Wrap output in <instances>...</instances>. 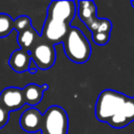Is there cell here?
Masks as SVG:
<instances>
[{
	"mask_svg": "<svg viewBox=\"0 0 134 134\" xmlns=\"http://www.w3.org/2000/svg\"><path fill=\"white\" fill-rule=\"evenodd\" d=\"M64 43L67 58L76 64L86 63L91 55V46L82 30L76 27H69Z\"/></svg>",
	"mask_w": 134,
	"mask_h": 134,
	"instance_id": "obj_1",
	"label": "cell"
},
{
	"mask_svg": "<svg viewBox=\"0 0 134 134\" xmlns=\"http://www.w3.org/2000/svg\"><path fill=\"white\" fill-rule=\"evenodd\" d=\"M127 97L115 90H104L95 104V116L100 121H107L122 108Z\"/></svg>",
	"mask_w": 134,
	"mask_h": 134,
	"instance_id": "obj_2",
	"label": "cell"
},
{
	"mask_svg": "<svg viewBox=\"0 0 134 134\" xmlns=\"http://www.w3.org/2000/svg\"><path fill=\"white\" fill-rule=\"evenodd\" d=\"M68 117L66 111L59 106H51L43 115L41 131L43 134H67Z\"/></svg>",
	"mask_w": 134,
	"mask_h": 134,
	"instance_id": "obj_3",
	"label": "cell"
},
{
	"mask_svg": "<svg viewBox=\"0 0 134 134\" xmlns=\"http://www.w3.org/2000/svg\"><path fill=\"white\" fill-rule=\"evenodd\" d=\"M31 60L39 69H49L55 62V50L53 45L47 42H41L34 46L30 53Z\"/></svg>",
	"mask_w": 134,
	"mask_h": 134,
	"instance_id": "obj_4",
	"label": "cell"
},
{
	"mask_svg": "<svg viewBox=\"0 0 134 134\" xmlns=\"http://www.w3.org/2000/svg\"><path fill=\"white\" fill-rule=\"evenodd\" d=\"M76 13L75 2L69 0H61V1H52L47 10L48 19H52L55 21L64 22L68 24L74 18Z\"/></svg>",
	"mask_w": 134,
	"mask_h": 134,
	"instance_id": "obj_5",
	"label": "cell"
},
{
	"mask_svg": "<svg viewBox=\"0 0 134 134\" xmlns=\"http://www.w3.org/2000/svg\"><path fill=\"white\" fill-rule=\"evenodd\" d=\"M68 29V24L47 18L42 29V38H44L47 41V43L51 45L58 44L65 40Z\"/></svg>",
	"mask_w": 134,
	"mask_h": 134,
	"instance_id": "obj_6",
	"label": "cell"
},
{
	"mask_svg": "<svg viewBox=\"0 0 134 134\" xmlns=\"http://www.w3.org/2000/svg\"><path fill=\"white\" fill-rule=\"evenodd\" d=\"M25 104L23 90L17 87H8L0 93V105L8 112L16 111Z\"/></svg>",
	"mask_w": 134,
	"mask_h": 134,
	"instance_id": "obj_7",
	"label": "cell"
},
{
	"mask_svg": "<svg viewBox=\"0 0 134 134\" xmlns=\"http://www.w3.org/2000/svg\"><path fill=\"white\" fill-rule=\"evenodd\" d=\"M43 122V115L40 113V111L34 107L26 109L19 120L20 127L29 133H35L42 128Z\"/></svg>",
	"mask_w": 134,
	"mask_h": 134,
	"instance_id": "obj_8",
	"label": "cell"
},
{
	"mask_svg": "<svg viewBox=\"0 0 134 134\" xmlns=\"http://www.w3.org/2000/svg\"><path fill=\"white\" fill-rule=\"evenodd\" d=\"M30 62H31L30 53L22 48L13 51L8 60V64L10 68L19 73L27 71L29 69Z\"/></svg>",
	"mask_w": 134,
	"mask_h": 134,
	"instance_id": "obj_9",
	"label": "cell"
},
{
	"mask_svg": "<svg viewBox=\"0 0 134 134\" xmlns=\"http://www.w3.org/2000/svg\"><path fill=\"white\" fill-rule=\"evenodd\" d=\"M47 89V86H40L37 84H28L23 90L24 100L25 104L29 106H36L38 105L43 97L44 90Z\"/></svg>",
	"mask_w": 134,
	"mask_h": 134,
	"instance_id": "obj_10",
	"label": "cell"
},
{
	"mask_svg": "<svg viewBox=\"0 0 134 134\" xmlns=\"http://www.w3.org/2000/svg\"><path fill=\"white\" fill-rule=\"evenodd\" d=\"M79 16L80 19L89 28L90 25L97 19L96 18V6L92 1H80L79 2Z\"/></svg>",
	"mask_w": 134,
	"mask_h": 134,
	"instance_id": "obj_11",
	"label": "cell"
},
{
	"mask_svg": "<svg viewBox=\"0 0 134 134\" xmlns=\"http://www.w3.org/2000/svg\"><path fill=\"white\" fill-rule=\"evenodd\" d=\"M38 34L35 30V28L31 26L21 32H19L18 35V43L21 46L22 49L24 50H29L32 49L34 46L37 43V39H38Z\"/></svg>",
	"mask_w": 134,
	"mask_h": 134,
	"instance_id": "obj_12",
	"label": "cell"
},
{
	"mask_svg": "<svg viewBox=\"0 0 134 134\" xmlns=\"http://www.w3.org/2000/svg\"><path fill=\"white\" fill-rule=\"evenodd\" d=\"M14 29V20L6 14H0V38H4Z\"/></svg>",
	"mask_w": 134,
	"mask_h": 134,
	"instance_id": "obj_13",
	"label": "cell"
},
{
	"mask_svg": "<svg viewBox=\"0 0 134 134\" xmlns=\"http://www.w3.org/2000/svg\"><path fill=\"white\" fill-rule=\"evenodd\" d=\"M31 27V21L29 19V17L27 16H20L18 17L16 20H14V28L17 29L19 32L27 29Z\"/></svg>",
	"mask_w": 134,
	"mask_h": 134,
	"instance_id": "obj_14",
	"label": "cell"
},
{
	"mask_svg": "<svg viewBox=\"0 0 134 134\" xmlns=\"http://www.w3.org/2000/svg\"><path fill=\"white\" fill-rule=\"evenodd\" d=\"M130 121L125 117V115L119 111L117 112L116 114H114L109 120H108V124L111 126V127H114V128H120V127H125L126 125H128Z\"/></svg>",
	"mask_w": 134,
	"mask_h": 134,
	"instance_id": "obj_15",
	"label": "cell"
},
{
	"mask_svg": "<svg viewBox=\"0 0 134 134\" xmlns=\"http://www.w3.org/2000/svg\"><path fill=\"white\" fill-rule=\"evenodd\" d=\"M120 112L125 115V117L129 121H132L134 119V100L127 98V100L122 105V108H121Z\"/></svg>",
	"mask_w": 134,
	"mask_h": 134,
	"instance_id": "obj_16",
	"label": "cell"
},
{
	"mask_svg": "<svg viewBox=\"0 0 134 134\" xmlns=\"http://www.w3.org/2000/svg\"><path fill=\"white\" fill-rule=\"evenodd\" d=\"M92 39L93 42L97 45H105L109 42L110 34L106 32H92Z\"/></svg>",
	"mask_w": 134,
	"mask_h": 134,
	"instance_id": "obj_17",
	"label": "cell"
},
{
	"mask_svg": "<svg viewBox=\"0 0 134 134\" xmlns=\"http://www.w3.org/2000/svg\"><path fill=\"white\" fill-rule=\"evenodd\" d=\"M111 30V22L108 19H99L97 28L94 32H106L109 34Z\"/></svg>",
	"mask_w": 134,
	"mask_h": 134,
	"instance_id": "obj_18",
	"label": "cell"
},
{
	"mask_svg": "<svg viewBox=\"0 0 134 134\" xmlns=\"http://www.w3.org/2000/svg\"><path fill=\"white\" fill-rule=\"evenodd\" d=\"M8 121V111L0 105V128L4 127Z\"/></svg>",
	"mask_w": 134,
	"mask_h": 134,
	"instance_id": "obj_19",
	"label": "cell"
},
{
	"mask_svg": "<svg viewBox=\"0 0 134 134\" xmlns=\"http://www.w3.org/2000/svg\"><path fill=\"white\" fill-rule=\"evenodd\" d=\"M131 4H132V6L134 7V1H131Z\"/></svg>",
	"mask_w": 134,
	"mask_h": 134,
	"instance_id": "obj_20",
	"label": "cell"
}]
</instances>
